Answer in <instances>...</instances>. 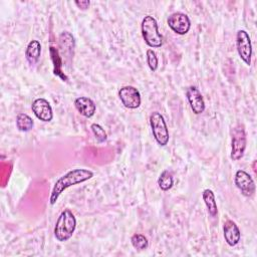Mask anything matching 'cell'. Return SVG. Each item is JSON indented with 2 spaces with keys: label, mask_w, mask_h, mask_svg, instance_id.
Wrapping results in <instances>:
<instances>
[{
  "label": "cell",
  "mask_w": 257,
  "mask_h": 257,
  "mask_svg": "<svg viewBox=\"0 0 257 257\" xmlns=\"http://www.w3.org/2000/svg\"><path fill=\"white\" fill-rule=\"evenodd\" d=\"M50 53H51V58H52V61H53V64H54V69H53L54 74L60 76L62 79H67L66 76L61 71L62 62H61V57H60L58 51L53 46H51L50 47Z\"/></svg>",
  "instance_id": "d6986e66"
},
{
  "label": "cell",
  "mask_w": 257,
  "mask_h": 257,
  "mask_svg": "<svg viewBox=\"0 0 257 257\" xmlns=\"http://www.w3.org/2000/svg\"><path fill=\"white\" fill-rule=\"evenodd\" d=\"M41 55V44L38 40H31L25 49V58L30 65H34L38 62Z\"/></svg>",
  "instance_id": "9a60e30c"
},
{
  "label": "cell",
  "mask_w": 257,
  "mask_h": 257,
  "mask_svg": "<svg viewBox=\"0 0 257 257\" xmlns=\"http://www.w3.org/2000/svg\"><path fill=\"white\" fill-rule=\"evenodd\" d=\"M168 26L176 34L185 35L191 29V20L187 14L183 12L172 13L167 20Z\"/></svg>",
  "instance_id": "ba28073f"
},
{
  "label": "cell",
  "mask_w": 257,
  "mask_h": 257,
  "mask_svg": "<svg viewBox=\"0 0 257 257\" xmlns=\"http://www.w3.org/2000/svg\"><path fill=\"white\" fill-rule=\"evenodd\" d=\"M93 177V172L88 169H73L61 176L54 184L50 197L49 203L50 205H54L59 196L69 187L81 184Z\"/></svg>",
  "instance_id": "6da1fadb"
},
{
  "label": "cell",
  "mask_w": 257,
  "mask_h": 257,
  "mask_svg": "<svg viewBox=\"0 0 257 257\" xmlns=\"http://www.w3.org/2000/svg\"><path fill=\"white\" fill-rule=\"evenodd\" d=\"M158 185L162 191H169L174 185L173 174L169 170H164L158 178Z\"/></svg>",
  "instance_id": "ac0fdd59"
},
{
  "label": "cell",
  "mask_w": 257,
  "mask_h": 257,
  "mask_svg": "<svg viewBox=\"0 0 257 257\" xmlns=\"http://www.w3.org/2000/svg\"><path fill=\"white\" fill-rule=\"evenodd\" d=\"M90 128H91V132L95 138V140L98 142V143H104L106 140H107V135H106V132L104 131V128L98 124V123H91L90 125Z\"/></svg>",
  "instance_id": "44dd1931"
},
{
  "label": "cell",
  "mask_w": 257,
  "mask_h": 257,
  "mask_svg": "<svg viewBox=\"0 0 257 257\" xmlns=\"http://www.w3.org/2000/svg\"><path fill=\"white\" fill-rule=\"evenodd\" d=\"M234 183L241 194L247 198H251L256 191L253 178L244 170H237L234 176Z\"/></svg>",
  "instance_id": "52a82bcc"
},
{
  "label": "cell",
  "mask_w": 257,
  "mask_h": 257,
  "mask_svg": "<svg viewBox=\"0 0 257 257\" xmlns=\"http://www.w3.org/2000/svg\"><path fill=\"white\" fill-rule=\"evenodd\" d=\"M150 125L152 128L153 137L156 142L161 146L165 147L168 145L170 140L169 128L163 114L159 111H154L150 115Z\"/></svg>",
  "instance_id": "277c9868"
},
{
  "label": "cell",
  "mask_w": 257,
  "mask_h": 257,
  "mask_svg": "<svg viewBox=\"0 0 257 257\" xmlns=\"http://www.w3.org/2000/svg\"><path fill=\"white\" fill-rule=\"evenodd\" d=\"M74 4L77 6V8H79L81 10H86L90 5V1H88V0H75Z\"/></svg>",
  "instance_id": "603a6c76"
},
{
  "label": "cell",
  "mask_w": 257,
  "mask_h": 257,
  "mask_svg": "<svg viewBox=\"0 0 257 257\" xmlns=\"http://www.w3.org/2000/svg\"><path fill=\"white\" fill-rule=\"evenodd\" d=\"M247 145V137L242 124H237L231 132V154L233 161H239L243 158Z\"/></svg>",
  "instance_id": "5b68a950"
},
{
  "label": "cell",
  "mask_w": 257,
  "mask_h": 257,
  "mask_svg": "<svg viewBox=\"0 0 257 257\" xmlns=\"http://www.w3.org/2000/svg\"><path fill=\"white\" fill-rule=\"evenodd\" d=\"M74 106L76 110L85 117H91L96 111L94 101L86 96H79L74 99Z\"/></svg>",
  "instance_id": "5bb4252c"
},
{
  "label": "cell",
  "mask_w": 257,
  "mask_h": 257,
  "mask_svg": "<svg viewBox=\"0 0 257 257\" xmlns=\"http://www.w3.org/2000/svg\"><path fill=\"white\" fill-rule=\"evenodd\" d=\"M118 97L124 107L136 109L141 105L142 97L138 88L132 85L122 86L118 90Z\"/></svg>",
  "instance_id": "9c48e42d"
},
{
  "label": "cell",
  "mask_w": 257,
  "mask_h": 257,
  "mask_svg": "<svg viewBox=\"0 0 257 257\" xmlns=\"http://www.w3.org/2000/svg\"><path fill=\"white\" fill-rule=\"evenodd\" d=\"M16 126L20 132H29L34 126L33 119L26 113L19 112L16 115Z\"/></svg>",
  "instance_id": "e0dca14e"
},
{
  "label": "cell",
  "mask_w": 257,
  "mask_h": 257,
  "mask_svg": "<svg viewBox=\"0 0 257 257\" xmlns=\"http://www.w3.org/2000/svg\"><path fill=\"white\" fill-rule=\"evenodd\" d=\"M59 47L61 56L65 61H70L73 57L74 50V37L68 31H63L59 35Z\"/></svg>",
  "instance_id": "4fadbf2b"
},
{
  "label": "cell",
  "mask_w": 257,
  "mask_h": 257,
  "mask_svg": "<svg viewBox=\"0 0 257 257\" xmlns=\"http://www.w3.org/2000/svg\"><path fill=\"white\" fill-rule=\"evenodd\" d=\"M223 235L226 243L234 247L236 246L241 238V232L237 224L232 220H226L223 225Z\"/></svg>",
  "instance_id": "7c38bea8"
},
{
  "label": "cell",
  "mask_w": 257,
  "mask_h": 257,
  "mask_svg": "<svg viewBox=\"0 0 257 257\" xmlns=\"http://www.w3.org/2000/svg\"><path fill=\"white\" fill-rule=\"evenodd\" d=\"M236 46H237L238 54L242 59V61L245 64L250 65L251 58H252V43H251V38L249 36V33L246 30L240 29L237 31Z\"/></svg>",
  "instance_id": "8992f818"
},
{
  "label": "cell",
  "mask_w": 257,
  "mask_h": 257,
  "mask_svg": "<svg viewBox=\"0 0 257 257\" xmlns=\"http://www.w3.org/2000/svg\"><path fill=\"white\" fill-rule=\"evenodd\" d=\"M76 228V218L74 214L69 210H63L58 216L54 226V237L58 242L68 241Z\"/></svg>",
  "instance_id": "7a4b0ae2"
},
{
  "label": "cell",
  "mask_w": 257,
  "mask_h": 257,
  "mask_svg": "<svg viewBox=\"0 0 257 257\" xmlns=\"http://www.w3.org/2000/svg\"><path fill=\"white\" fill-rule=\"evenodd\" d=\"M31 109L34 115L41 121L49 122L53 118V110L49 101L43 97H38L32 101Z\"/></svg>",
  "instance_id": "30bf717a"
},
{
  "label": "cell",
  "mask_w": 257,
  "mask_h": 257,
  "mask_svg": "<svg viewBox=\"0 0 257 257\" xmlns=\"http://www.w3.org/2000/svg\"><path fill=\"white\" fill-rule=\"evenodd\" d=\"M202 198L207 207L209 215L211 217H215L218 214V207H217L214 192L211 189H205L202 193Z\"/></svg>",
  "instance_id": "2e32d148"
},
{
  "label": "cell",
  "mask_w": 257,
  "mask_h": 257,
  "mask_svg": "<svg viewBox=\"0 0 257 257\" xmlns=\"http://www.w3.org/2000/svg\"><path fill=\"white\" fill-rule=\"evenodd\" d=\"M186 96L190 104V107L195 114H201L204 112L206 108L205 100L203 98L201 91L196 86H189L186 90Z\"/></svg>",
  "instance_id": "8fae6325"
},
{
  "label": "cell",
  "mask_w": 257,
  "mask_h": 257,
  "mask_svg": "<svg viewBox=\"0 0 257 257\" xmlns=\"http://www.w3.org/2000/svg\"><path fill=\"white\" fill-rule=\"evenodd\" d=\"M141 31L143 38L148 46L159 48L163 45V36L159 32L158 22L152 15H146L141 24Z\"/></svg>",
  "instance_id": "3957f363"
},
{
  "label": "cell",
  "mask_w": 257,
  "mask_h": 257,
  "mask_svg": "<svg viewBox=\"0 0 257 257\" xmlns=\"http://www.w3.org/2000/svg\"><path fill=\"white\" fill-rule=\"evenodd\" d=\"M131 242L132 245L135 249L137 250H146L149 247V241L147 239V237L143 234L140 233H136L131 237Z\"/></svg>",
  "instance_id": "ffe728a7"
},
{
  "label": "cell",
  "mask_w": 257,
  "mask_h": 257,
  "mask_svg": "<svg viewBox=\"0 0 257 257\" xmlns=\"http://www.w3.org/2000/svg\"><path fill=\"white\" fill-rule=\"evenodd\" d=\"M146 55H147V63L149 65L150 69L152 71H156L159 66V60H158L156 52L153 49H148Z\"/></svg>",
  "instance_id": "7402d4cb"
}]
</instances>
